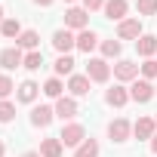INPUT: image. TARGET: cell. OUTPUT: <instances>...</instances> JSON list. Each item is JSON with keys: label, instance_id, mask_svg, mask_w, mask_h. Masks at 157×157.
Instances as JSON below:
<instances>
[{"label": "cell", "instance_id": "cell-8", "mask_svg": "<svg viewBox=\"0 0 157 157\" xmlns=\"http://www.w3.org/2000/svg\"><path fill=\"white\" fill-rule=\"evenodd\" d=\"M0 65H3L6 71H13V68L25 65V56H22V49H19V46H10V49H3V52H0Z\"/></svg>", "mask_w": 157, "mask_h": 157}, {"label": "cell", "instance_id": "cell-19", "mask_svg": "<svg viewBox=\"0 0 157 157\" xmlns=\"http://www.w3.org/2000/svg\"><path fill=\"white\" fill-rule=\"evenodd\" d=\"M62 151H65V145L59 139H43V145H40V154L43 157H62Z\"/></svg>", "mask_w": 157, "mask_h": 157}, {"label": "cell", "instance_id": "cell-2", "mask_svg": "<svg viewBox=\"0 0 157 157\" xmlns=\"http://www.w3.org/2000/svg\"><path fill=\"white\" fill-rule=\"evenodd\" d=\"M157 93H154V86L148 83V80H132V86H129V99L132 102H139V105H145V102H151Z\"/></svg>", "mask_w": 157, "mask_h": 157}, {"label": "cell", "instance_id": "cell-35", "mask_svg": "<svg viewBox=\"0 0 157 157\" xmlns=\"http://www.w3.org/2000/svg\"><path fill=\"white\" fill-rule=\"evenodd\" d=\"M3 151H6V145H3V142H0V157H3Z\"/></svg>", "mask_w": 157, "mask_h": 157}, {"label": "cell", "instance_id": "cell-30", "mask_svg": "<svg viewBox=\"0 0 157 157\" xmlns=\"http://www.w3.org/2000/svg\"><path fill=\"white\" fill-rule=\"evenodd\" d=\"M142 74H145V80H154V77H157V62H154V59H145Z\"/></svg>", "mask_w": 157, "mask_h": 157}, {"label": "cell", "instance_id": "cell-6", "mask_svg": "<svg viewBox=\"0 0 157 157\" xmlns=\"http://www.w3.org/2000/svg\"><path fill=\"white\" fill-rule=\"evenodd\" d=\"M52 46H56L62 56H68V52L77 46V37H74L71 31H56V34H52Z\"/></svg>", "mask_w": 157, "mask_h": 157}, {"label": "cell", "instance_id": "cell-20", "mask_svg": "<svg viewBox=\"0 0 157 157\" xmlns=\"http://www.w3.org/2000/svg\"><path fill=\"white\" fill-rule=\"evenodd\" d=\"M37 93H40V86H37L34 80H25V83L19 86V102H34Z\"/></svg>", "mask_w": 157, "mask_h": 157}, {"label": "cell", "instance_id": "cell-31", "mask_svg": "<svg viewBox=\"0 0 157 157\" xmlns=\"http://www.w3.org/2000/svg\"><path fill=\"white\" fill-rule=\"evenodd\" d=\"M105 6V0H83V10L86 13H93V10H102Z\"/></svg>", "mask_w": 157, "mask_h": 157}, {"label": "cell", "instance_id": "cell-13", "mask_svg": "<svg viewBox=\"0 0 157 157\" xmlns=\"http://www.w3.org/2000/svg\"><path fill=\"white\" fill-rule=\"evenodd\" d=\"M126 0H105V16L108 19H114V22H123V16H126Z\"/></svg>", "mask_w": 157, "mask_h": 157}, {"label": "cell", "instance_id": "cell-22", "mask_svg": "<svg viewBox=\"0 0 157 157\" xmlns=\"http://www.w3.org/2000/svg\"><path fill=\"white\" fill-rule=\"evenodd\" d=\"M0 34H3V37H16V40H19L22 25H19L16 19H3V22H0Z\"/></svg>", "mask_w": 157, "mask_h": 157}, {"label": "cell", "instance_id": "cell-29", "mask_svg": "<svg viewBox=\"0 0 157 157\" xmlns=\"http://www.w3.org/2000/svg\"><path fill=\"white\" fill-rule=\"evenodd\" d=\"M157 13V0H139V16H154Z\"/></svg>", "mask_w": 157, "mask_h": 157}, {"label": "cell", "instance_id": "cell-11", "mask_svg": "<svg viewBox=\"0 0 157 157\" xmlns=\"http://www.w3.org/2000/svg\"><path fill=\"white\" fill-rule=\"evenodd\" d=\"M56 117H62V120H71V117H77V102L74 99H56Z\"/></svg>", "mask_w": 157, "mask_h": 157}, {"label": "cell", "instance_id": "cell-36", "mask_svg": "<svg viewBox=\"0 0 157 157\" xmlns=\"http://www.w3.org/2000/svg\"><path fill=\"white\" fill-rule=\"evenodd\" d=\"M0 22H3V6H0Z\"/></svg>", "mask_w": 157, "mask_h": 157}, {"label": "cell", "instance_id": "cell-3", "mask_svg": "<svg viewBox=\"0 0 157 157\" xmlns=\"http://www.w3.org/2000/svg\"><path fill=\"white\" fill-rule=\"evenodd\" d=\"M86 77H90V80H96V83H105L108 77H111L108 62H105V59H90V65H86Z\"/></svg>", "mask_w": 157, "mask_h": 157}, {"label": "cell", "instance_id": "cell-15", "mask_svg": "<svg viewBox=\"0 0 157 157\" xmlns=\"http://www.w3.org/2000/svg\"><path fill=\"white\" fill-rule=\"evenodd\" d=\"M68 90H71L74 96H86V93H90V77H86V74H71Z\"/></svg>", "mask_w": 157, "mask_h": 157}, {"label": "cell", "instance_id": "cell-18", "mask_svg": "<svg viewBox=\"0 0 157 157\" xmlns=\"http://www.w3.org/2000/svg\"><path fill=\"white\" fill-rule=\"evenodd\" d=\"M16 43H19V49H28V52H34V49H37V43H40V37H37V31H22Z\"/></svg>", "mask_w": 157, "mask_h": 157}, {"label": "cell", "instance_id": "cell-16", "mask_svg": "<svg viewBox=\"0 0 157 157\" xmlns=\"http://www.w3.org/2000/svg\"><path fill=\"white\" fill-rule=\"evenodd\" d=\"M136 49H139V56L151 59V56L157 52V37H151V34H142V37L136 40Z\"/></svg>", "mask_w": 157, "mask_h": 157}, {"label": "cell", "instance_id": "cell-32", "mask_svg": "<svg viewBox=\"0 0 157 157\" xmlns=\"http://www.w3.org/2000/svg\"><path fill=\"white\" fill-rule=\"evenodd\" d=\"M151 151L157 154V132H154V139H151Z\"/></svg>", "mask_w": 157, "mask_h": 157}, {"label": "cell", "instance_id": "cell-39", "mask_svg": "<svg viewBox=\"0 0 157 157\" xmlns=\"http://www.w3.org/2000/svg\"><path fill=\"white\" fill-rule=\"evenodd\" d=\"M154 120H157V117H154Z\"/></svg>", "mask_w": 157, "mask_h": 157}, {"label": "cell", "instance_id": "cell-17", "mask_svg": "<svg viewBox=\"0 0 157 157\" xmlns=\"http://www.w3.org/2000/svg\"><path fill=\"white\" fill-rule=\"evenodd\" d=\"M105 102H108V105H114V108H123V105L129 102V93H126L123 86H114V90H108V93H105Z\"/></svg>", "mask_w": 157, "mask_h": 157}, {"label": "cell", "instance_id": "cell-4", "mask_svg": "<svg viewBox=\"0 0 157 157\" xmlns=\"http://www.w3.org/2000/svg\"><path fill=\"white\" fill-rule=\"evenodd\" d=\"M117 37L120 40H139L142 37V22L139 19H123L117 25Z\"/></svg>", "mask_w": 157, "mask_h": 157}, {"label": "cell", "instance_id": "cell-24", "mask_svg": "<svg viewBox=\"0 0 157 157\" xmlns=\"http://www.w3.org/2000/svg\"><path fill=\"white\" fill-rule=\"evenodd\" d=\"M99 46H102V56L105 59H117L120 56V40H102Z\"/></svg>", "mask_w": 157, "mask_h": 157}, {"label": "cell", "instance_id": "cell-23", "mask_svg": "<svg viewBox=\"0 0 157 157\" xmlns=\"http://www.w3.org/2000/svg\"><path fill=\"white\" fill-rule=\"evenodd\" d=\"M62 90H65V86H62L59 77H49V80L43 83V93H46L49 99H62Z\"/></svg>", "mask_w": 157, "mask_h": 157}, {"label": "cell", "instance_id": "cell-26", "mask_svg": "<svg viewBox=\"0 0 157 157\" xmlns=\"http://www.w3.org/2000/svg\"><path fill=\"white\" fill-rule=\"evenodd\" d=\"M74 71V59L71 56H59L56 59V74H71Z\"/></svg>", "mask_w": 157, "mask_h": 157}, {"label": "cell", "instance_id": "cell-33", "mask_svg": "<svg viewBox=\"0 0 157 157\" xmlns=\"http://www.w3.org/2000/svg\"><path fill=\"white\" fill-rule=\"evenodd\" d=\"M34 3H37V6H49V3H52V0H34Z\"/></svg>", "mask_w": 157, "mask_h": 157}, {"label": "cell", "instance_id": "cell-25", "mask_svg": "<svg viewBox=\"0 0 157 157\" xmlns=\"http://www.w3.org/2000/svg\"><path fill=\"white\" fill-rule=\"evenodd\" d=\"M40 65H43V52H40V49H34V52L25 56V68H28V71H40Z\"/></svg>", "mask_w": 157, "mask_h": 157}, {"label": "cell", "instance_id": "cell-28", "mask_svg": "<svg viewBox=\"0 0 157 157\" xmlns=\"http://www.w3.org/2000/svg\"><path fill=\"white\" fill-rule=\"evenodd\" d=\"M13 90H16V83L10 80V77H6V74H0V102H3V99H6V96H10Z\"/></svg>", "mask_w": 157, "mask_h": 157}, {"label": "cell", "instance_id": "cell-9", "mask_svg": "<svg viewBox=\"0 0 157 157\" xmlns=\"http://www.w3.org/2000/svg\"><path fill=\"white\" fill-rule=\"evenodd\" d=\"M52 117H56V108H49V105H37V108L31 111V123H34V126H49Z\"/></svg>", "mask_w": 157, "mask_h": 157}, {"label": "cell", "instance_id": "cell-7", "mask_svg": "<svg viewBox=\"0 0 157 157\" xmlns=\"http://www.w3.org/2000/svg\"><path fill=\"white\" fill-rule=\"evenodd\" d=\"M114 77H117V80H136V77H139V65L129 62V59H120L114 65Z\"/></svg>", "mask_w": 157, "mask_h": 157}, {"label": "cell", "instance_id": "cell-5", "mask_svg": "<svg viewBox=\"0 0 157 157\" xmlns=\"http://www.w3.org/2000/svg\"><path fill=\"white\" fill-rule=\"evenodd\" d=\"M86 22H90V13L80 10V6H71L65 13V25L68 28H77V31H86Z\"/></svg>", "mask_w": 157, "mask_h": 157}, {"label": "cell", "instance_id": "cell-34", "mask_svg": "<svg viewBox=\"0 0 157 157\" xmlns=\"http://www.w3.org/2000/svg\"><path fill=\"white\" fill-rule=\"evenodd\" d=\"M22 157H43V154H37V151H28V154H22Z\"/></svg>", "mask_w": 157, "mask_h": 157}, {"label": "cell", "instance_id": "cell-27", "mask_svg": "<svg viewBox=\"0 0 157 157\" xmlns=\"http://www.w3.org/2000/svg\"><path fill=\"white\" fill-rule=\"evenodd\" d=\"M13 117H16V105L3 99V102H0V123H10Z\"/></svg>", "mask_w": 157, "mask_h": 157}, {"label": "cell", "instance_id": "cell-10", "mask_svg": "<svg viewBox=\"0 0 157 157\" xmlns=\"http://www.w3.org/2000/svg\"><path fill=\"white\" fill-rule=\"evenodd\" d=\"M132 132H136L139 139H154V132H157V120H151V117H139V120L132 123Z\"/></svg>", "mask_w": 157, "mask_h": 157}, {"label": "cell", "instance_id": "cell-1", "mask_svg": "<svg viewBox=\"0 0 157 157\" xmlns=\"http://www.w3.org/2000/svg\"><path fill=\"white\" fill-rule=\"evenodd\" d=\"M59 142L68 145V148H77V145H83V142H86V129H83L80 123H68V126H62Z\"/></svg>", "mask_w": 157, "mask_h": 157}, {"label": "cell", "instance_id": "cell-12", "mask_svg": "<svg viewBox=\"0 0 157 157\" xmlns=\"http://www.w3.org/2000/svg\"><path fill=\"white\" fill-rule=\"evenodd\" d=\"M129 132H132V126H129L123 117H120V120H111V126H108V136H111L114 142H126Z\"/></svg>", "mask_w": 157, "mask_h": 157}, {"label": "cell", "instance_id": "cell-38", "mask_svg": "<svg viewBox=\"0 0 157 157\" xmlns=\"http://www.w3.org/2000/svg\"><path fill=\"white\" fill-rule=\"evenodd\" d=\"M154 93H157V86H154Z\"/></svg>", "mask_w": 157, "mask_h": 157}, {"label": "cell", "instance_id": "cell-14", "mask_svg": "<svg viewBox=\"0 0 157 157\" xmlns=\"http://www.w3.org/2000/svg\"><path fill=\"white\" fill-rule=\"evenodd\" d=\"M96 46H99V34H96V31L86 28V31L77 34V49H80V52H93Z\"/></svg>", "mask_w": 157, "mask_h": 157}, {"label": "cell", "instance_id": "cell-21", "mask_svg": "<svg viewBox=\"0 0 157 157\" xmlns=\"http://www.w3.org/2000/svg\"><path fill=\"white\" fill-rule=\"evenodd\" d=\"M74 157H99V142L96 139H86L83 145H77Z\"/></svg>", "mask_w": 157, "mask_h": 157}, {"label": "cell", "instance_id": "cell-37", "mask_svg": "<svg viewBox=\"0 0 157 157\" xmlns=\"http://www.w3.org/2000/svg\"><path fill=\"white\" fill-rule=\"evenodd\" d=\"M65 3H74V0H65Z\"/></svg>", "mask_w": 157, "mask_h": 157}]
</instances>
